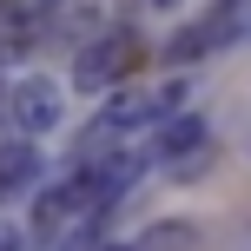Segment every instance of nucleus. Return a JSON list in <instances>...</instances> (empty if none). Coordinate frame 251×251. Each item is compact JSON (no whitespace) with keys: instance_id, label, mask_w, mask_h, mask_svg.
Here are the masks:
<instances>
[{"instance_id":"nucleus-9","label":"nucleus","mask_w":251,"mask_h":251,"mask_svg":"<svg viewBox=\"0 0 251 251\" xmlns=\"http://www.w3.org/2000/svg\"><path fill=\"white\" fill-rule=\"evenodd\" d=\"M0 113H7V86H0Z\"/></svg>"},{"instance_id":"nucleus-7","label":"nucleus","mask_w":251,"mask_h":251,"mask_svg":"<svg viewBox=\"0 0 251 251\" xmlns=\"http://www.w3.org/2000/svg\"><path fill=\"white\" fill-rule=\"evenodd\" d=\"M0 251H20V231L13 225H0Z\"/></svg>"},{"instance_id":"nucleus-1","label":"nucleus","mask_w":251,"mask_h":251,"mask_svg":"<svg viewBox=\"0 0 251 251\" xmlns=\"http://www.w3.org/2000/svg\"><path fill=\"white\" fill-rule=\"evenodd\" d=\"M139 60H146V40H139L132 26H106L100 40H86V47H79V60H73V86H79V93H113Z\"/></svg>"},{"instance_id":"nucleus-3","label":"nucleus","mask_w":251,"mask_h":251,"mask_svg":"<svg viewBox=\"0 0 251 251\" xmlns=\"http://www.w3.org/2000/svg\"><path fill=\"white\" fill-rule=\"evenodd\" d=\"M7 126L20 139H40V132H53V126H60V86H53V79H20V86L7 93Z\"/></svg>"},{"instance_id":"nucleus-5","label":"nucleus","mask_w":251,"mask_h":251,"mask_svg":"<svg viewBox=\"0 0 251 251\" xmlns=\"http://www.w3.org/2000/svg\"><path fill=\"white\" fill-rule=\"evenodd\" d=\"M33 172H40L33 139H13V146H0V205H7L20 185H33Z\"/></svg>"},{"instance_id":"nucleus-8","label":"nucleus","mask_w":251,"mask_h":251,"mask_svg":"<svg viewBox=\"0 0 251 251\" xmlns=\"http://www.w3.org/2000/svg\"><path fill=\"white\" fill-rule=\"evenodd\" d=\"M139 7H178V0H139Z\"/></svg>"},{"instance_id":"nucleus-2","label":"nucleus","mask_w":251,"mask_h":251,"mask_svg":"<svg viewBox=\"0 0 251 251\" xmlns=\"http://www.w3.org/2000/svg\"><path fill=\"white\" fill-rule=\"evenodd\" d=\"M251 40V0H218L205 20H192L172 40V60H205V53H231Z\"/></svg>"},{"instance_id":"nucleus-4","label":"nucleus","mask_w":251,"mask_h":251,"mask_svg":"<svg viewBox=\"0 0 251 251\" xmlns=\"http://www.w3.org/2000/svg\"><path fill=\"white\" fill-rule=\"evenodd\" d=\"M199 152H205V119H192V113L165 119L152 132V159H199Z\"/></svg>"},{"instance_id":"nucleus-6","label":"nucleus","mask_w":251,"mask_h":251,"mask_svg":"<svg viewBox=\"0 0 251 251\" xmlns=\"http://www.w3.org/2000/svg\"><path fill=\"white\" fill-rule=\"evenodd\" d=\"M192 245H199V238H192L185 225H159V231H146L132 251H192Z\"/></svg>"}]
</instances>
